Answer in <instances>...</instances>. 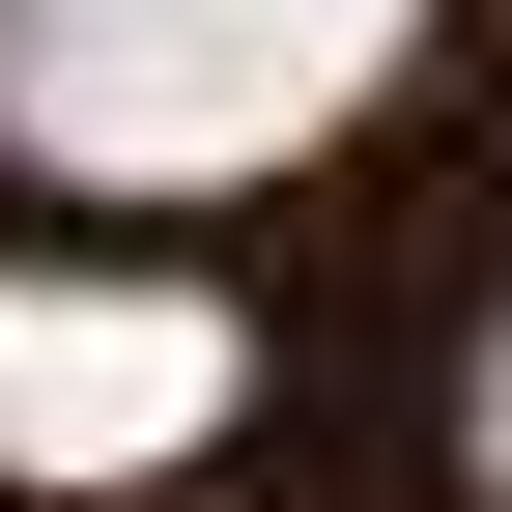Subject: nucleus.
<instances>
[{
  "label": "nucleus",
  "instance_id": "1",
  "mask_svg": "<svg viewBox=\"0 0 512 512\" xmlns=\"http://www.w3.org/2000/svg\"><path fill=\"white\" fill-rule=\"evenodd\" d=\"M427 0H0V171L29 200H256L399 86Z\"/></svg>",
  "mask_w": 512,
  "mask_h": 512
},
{
  "label": "nucleus",
  "instance_id": "2",
  "mask_svg": "<svg viewBox=\"0 0 512 512\" xmlns=\"http://www.w3.org/2000/svg\"><path fill=\"white\" fill-rule=\"evenodd\" d=\"M456 456H484V512H512V313H484V370H456Z\"/></svg>",
  "mask_w": 512,
  "mask_h": 512
}]
</instances>
